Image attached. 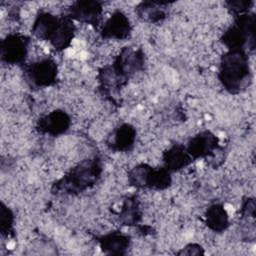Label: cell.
<instances>
[{
    "label": "cell",
    "mask_w": 256,
    "mask_h": 256,
    "mask_svg": "<svg viewBox=\"0 0 256 256\" xmlns=\"http://www.w3.org/2000/svg\"><path fill=\"white\" fill-rule=\"evenodd\" d=\"M250 66L244 50H229L221 58L219 80L231 93H237L250 80Z\"/></svg>",
    "instance_id": "obj_1"
},
{
    "label": "cell",
    "mask_w": 256,
    "mask_h": 256,
    "mask_svg": "<svg viewBox=\"0 0 256 256\" xmlns=\"http://www.w3.org/2000/svg\"><path fill=\"white\" fill-rule=\"evenodd\" d=\"M97 159L86 160L72 168L60 181L61 186L69 192H79L93 185L101 172V166Z\"/></svg>",
    "instance_id": "obj_2"
},
{
    "label": "cell",
    "mask_w": 256,
    "mask_h": 256,
    "mask_svg": "<svg viewBox=\"0 0 256 256\" xmlns=\"http://www.w3.org/2000/svg\"><path fill=\"white\" fill-rule=\"evenodd\" d=\"M128 181L138 188L162 190L171 184V176L165 167L155 169L148 164H139L129 171Z\"/></svg>",
    "instance_id": "obj_3"
},
{
    "label": "cell",
    "mask_w": 256,
    "mask_h": 256,
    "mask_svg": "<svg viewBox=\"0 0 256 256\" xmlns=\"http://www.w3.org/2000/svg\"><path fill=\"white\" fill-rule=\"evenodd\" d=\"M26 72L29 83L37 88L48 87L57 79L56 63L49 58L33 61L28 66Z\"/></svg>",
    "instance_id": "obj_4"
},
{
    "label": "cell",
    "mask_w": 256,
    "mask_h": 256,
    "mask_svg": "<svg viewBox=\"0 0 256 256\" xmlns=\"http://www.w3.org/2000/svg\"><path fill=\"white\" fill-rule=\"evenodd\" d=\"M28 41L23 36L8 35L2 41V59L9 64H17L23 62L28 57Z\"/></svg>",
    "instance_id": "obj_5"
},
{
    "label": "cell",
    "mask_w": 256,
    "mask_h": 256,
    "mask_svg": "<svg viewBox=\"0 0 256 256\" xmlns=\"http://www.w3.org/2000/svg\"><path fill=\"white\" fill-rule=\"evenodd\" d=\"M130 32L131 25L127 15L122 11H115L104 23L101 35L106 39L123 40L129 36Z\"/></svg>",
    "instance_id": "obj_6"
},
{
    "label": "cell",
    "mask_w": 256,
    "mask_h": 256,
    "mask_svg": "<svg viewBox=\"0 0 256 256\" xmlns=\"http://www.w3.org/2000/svg\"><path fill=\"white\" fill-rule=\"evenodd\" d=\"M71 124L69 115L62 110H55L43 116L38 122L40 132L52 136H58L65 133Z\"/></svg>",
    "instance_id": "obj_7"
},
{
    "label": "cell",
    "mask_w": 256,
    "mask_h": 256,
    "mask_svg": "<svg viewBox=\"0 0 256 256\" xmlns=\"http://www.w3.org/2000/svg\"><path fill=\"white\" fill-rule=\"evenodd\" d=\"M136 141V130L130 124H121L113 129L107 138V145L114 151L127 152Z\"/></svg>",
    "instance_id": "obj_8"
},
{
    "label": "cell",
    "mask_w": 256,
    "mask_h": 256,
    "mask_svg": "<svg viewBox=\"0 0 256 256\" xmlns=\"http://www.w3.org/2000/svg\"><path fill=\"white\" fill-rule=\"evenodd\" d=\"M217 146V137L209 131H203L192 137L187 150L192 158H199L213 154Z\"/></svg>",
    "instance_id": "obj_9"
},
{
    "label": "cell",
    "mask_w": 256,
    "mask_h": 256,
    "mask_svg": "<svg viewBox=\"0 0 256 256\" xmlns=\"http://www.w3.org/2000/svg\"><path fill=\"white\" fill-rule=\"evenodd\" d=\"M70 14L71 17L82 23L95 25L101 17L102 6L95 1H78L72 4Z\"/></svg>",
    "instance_id": "obj_10"
},
{
    "label": "cell",
    "mask_w": 256,
    "mask_h": 256,
    "mask_svg": "<svg viewBox=\"0 0 256 256\" xmlns=\"http://www.w3.org/2000/svg\"><path fill=\"white\" fill-rule=\"evenodd\" d=\"M192 160L188 150L182 145H174L163 154V162L168 171H177L186 167Z\"/></svg>",
    "instance_id": "obj_11"
},
{
    "label": "cell",
    "mask_w": 256,
    "mask_h": 256,
    "mask_svg": "<svg viewBox=\"0 0 256 256\" xmlns=\"http://www.w3.org/2000/svg\"><path fill=\"white\" fill-rule=\"evenodd\" d=\"M205 223L214 232H222L229 226L227 211L221 204L211 205L205 213Z\"/></svg>",
    "instance_id": "obj_12"
},
{
    "label": "cell",
    "mask_w": 256,
    "mask_h": 256,
    "mask_svg": "<svg viewBox=\"0 0 256 256\" xmlns=\"http://www.w3.org/2000/svg\"><path fill=\"white\" fill-rule=\"evenodd\" d=\"M100 246L107 254H123L129 247V238L122 233L112 232L101 237Z\"/></svg>",
    "instance_id": "obj_13"
},
{
    "label": "cell",
    "mask_w": 256,
    "mask_h": 256,
    "mask_svg": "<svg viewBox=\"0 0 256 256\" xmlns=\"http://www.w3.org/2000/svg\"><path fill=\"white\" fill-rule=\"evenodd\" d=\"M119 217L121 222L126 223L127 225L132 223H137L139 221L141 217V213H140L139 203L135 197L126 199V201L122 205Z\"/></svg>",
    "instance_id": "obj_14"
},
{
    "label": "cell",
    "mask_w": 256,
    "mask_h": 256,
    "mask_svg": "<svg viewBox=\"0 0 256 256\" xmlns=\"http://www.w3.org/2000/svg\"><path fill=\"white\" fill-rule=\"evenodd\" d=\"M252 2L250 1H231L228 2L229 8L234 12V13H242L245 12L249 9V7L251 6Z\"/></svg>",
    "instance_id": "obj_15"
},
{
    "label": "cell",
    "mask_w": 256,
    "mask_h": 256,
    "mask_svg": "<svg viewBox=\"0 0 256 256\" xmlns=\"http://www.w3.org/2000/svg\"><path fill=\"white\" fill-rule=\"evenodd\" d=\"M255 211V202L253 198H248L242 206V213L247 217H254Z\"/></svg>",
    "instance_id": "obj_16"
}]
</instances>
